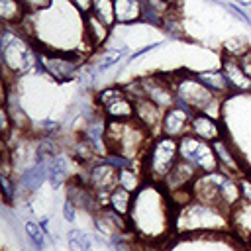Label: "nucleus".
I'll use <instances>...</instances> for the list:
<instances>
[{
  "label": "nucleus",
  "instance_id": "obj_2",
  "mask_svg": "<svg viewBox=\"0 0 251 251\" xmlns=\"http://www.w3.org/2000/svg\"><path fill=\"white\" fill-rule=\"evenodd\" d=\"M178 159V139L161 135L151 139L145 155L141 157V169L149 180L163 182Z\"/></svg>",
  "mask_w": 251,
  "mask_h": 251
},
{
  "label": "nucleus",
  "instance_id": "obj_24",
  "mask_svg": "<svg viewBox=\"0 0 251 251\" xmlns=\"http://www.w3.org/2000/svg\"><path fill=\"white\" fill-rule=\"evenodd\" d=\"M92 16H96L98 20H102L106 25H114L116 22V8H114V0H92Z\"/></svg>",
  "mask_w": 251,
  "mask_h": 251
},
{
  "label": "nucleus",
  "instance_id": "obj_20",
  "mask_svg": "<svg viewBox=\"0 0 251 251\" xmlns=\"http://www.w3.org/2000/svg\"><path fill=\"white\" fill-rule=\"evenodd\" d=\"M196 78L210 92H214L216 96H224V94H229L231 92V88H229V84H227V80H226V76H224L222 71H204V73H198Z\"/></svg>",
  "mask_w": 251,
  "mask_h": 251
},
{
  "label": "nucleus",
  "instance_id": "obj_17",
  "mask_svg": "<svg viewBox=\"0 0 251 251\" xmlns=\"http://www.w3.org/2000/svg\"><path fill=\"white\" fill-rule=\"evenodd\" d=\"M214 145V151H216V159H218V169L227 173V175H237L239 173V159L235 157V153L231 151V147L224 141V139H218L212 143Z\"/></svg>",
  "mask_w": 251,
  "mask_h": 251
},
{
  "label": "nucleus",
  "instance_id": "obj_22",
  "mask_svg": "<svg viewBox=\"0 0 251 251\" xmlns=\"http://www.w3.org/2000/svg\"><path fill=\"white\" fill-rule=\"evenodd\" d=\"M131 206H133V192H129L122 186H116L108 194V208H112L114 212L126 216L131 212Z\"/></svg>",
  "mask_w": 251,
  "mask_h": 251
},
{
  "label": "nucleus",
  "instance_id": "obj_21",
  "mask_svg": "<svg viewBox=\"0 0 251 251\" xmlns=\"http://www.w3.org/2000/svg\"><path fill=\"white\" fill-rule=\"evenodd\" d=\"M145 178H147L145 173H143L141 169H139V171L133 169V165L118 171V184H120L122 188H126V190L133 192V194L143 188V180H145Z\"/></svg>",
  "mask_w": 251,
  "mask_h": 251
},
{
  "label": "nucleus",
  "instance_id": "obj_1",
  "mask_svg": "<svg viewBox=\"0 0 251 251\" xmlns=\"http://www.w3.org/2000/svg\"><path fill=\"white\" fill-rule=\"evenodd\" d=\"M151 133L135 120H110L106 124V147L108 153L137 159L147 151V137Z\"/></svg>",
  "mask_w": 251,
  "mask_h": 251
},
{
  "label": "nucleus",
  "instance_id": "obj_18",
  "mask_svg": "<svg viewBox=\"0 0 251 251\" xmlns=\"http://www.w3.org/2000/svg\"><path fill=\"white\" fill-rule=\"evenodd\" d=\"M116 22L118 24H133L143 20V2L141 0H114Z\"/></svg>",
  "mask_w": 251,
  "mask_h": 251
},
{
  "label": "nucleus",
  "instance_id": "obj_29",
  "mask_svg": "<svg viewBox=\"0 0 251 251\" xmlns=\"http://www.w3.org/2000/svg\"><path fill=\"white\" fill-rule=\"evenodd\" d=\"M14 186H16V184L12 182L10 176H2V194H4L6 204H10L12 198H14V194H16V188H14Z\"/></svg>",
  "mask_w": 251,
  "mask_h": 251
},
{
  "label": "nucleus",
  "instance_id": "obj_9",
  "mask_svg": "<svg viewBox=\"0 0 251 251\" xmlns=\"http://www.w3.org/2000/svg\"><path fill=\"white\" fill-rule=\"evenodd\" d=\"M194 112H190L188 108H182L178 104L171 106L165 110L163 116V124H161V133L173 139H180L186 133H190V118Z\"/></svg>",
  "mask_w": 251,
  "mask_h": 251
},
{
  "label": "nucleus",
  "instance_id": "obj_27",
  "mask_svg": "<svg viewBox=\"0 0 251 251\" xmlns=\"http://www.w3.org/2000/svg\"><path fill=\"white\" fill-rule=\"evenodd\" d=\"M67 243H69L71 251H92L88 237L80 229H71L67 235Z\"/></svg>",
  "mask_w": 251,
  "mask_h": 251
},
{
  "label": "nucleus",
  "instance_id": "obj_26",
  "mask_svg": "<svg viewBox=\"0 0 251 251\" xmlns=\"http://www.w3.org/2000/svg\"><path fill=\"white\" fill-rule=\"evenodd\" d=\"M57 157V145L51 137H41L35 147V161H51Z\"/></svg>",
  "mask_w": 251,
  "mask_h": 251
},
{
  "label": "nucleus",
  "instance_id": "obj_42",
  "mask_svg": "<svg viewBox=\"0 0 251 251\" xmlns=\"http://www.w3.org/2000/svg\"><path fill=\"white\" fill-rule=\"evenodd\" d=\"M141 2H143V0H141Z\"/></svg>",
  "mask_w": 251,
  "mask_h": 251
},
{
  "label": "nucleus",
  "instance_id": "obj_13",
  "mask_svg": "<svg viewBox=\"0 0 251 251\" xmlns=\"http://www.w3.org/2000/svg\"><path fill=\"white\" fill-rule=\"evenodd\" d=\"M110 25H106L102 20H98L92 14L82 16V33H84V41L90 49H100L108 37H110Z\"/></svg>",
  "mask_w": 251,
  "mask_h": 251
},
{
  "label": "nucleus",
  "instance_id": "obj_10",
  "mask_svg": "<svg viewBox=\"0 0 251 251\" xmlns=\"http://www.w3.org/2000/svg\"><path fill=\"white\" fill-rule=\"evenodd\" d=\"M163 116H165V110L155 104L153 100L149 98H141L135 102V120L153 135L155 131H161V124H163Z\"/></svg>",
  "mask_w": 251,
  "mask_h": 251
},
{
  "label": "nucleus",
  "instance_id": "obj_33",
  "mask_svg": "<svg viewBox=\"0 0 251 251\" xmlns=\"http://www.w3.org/2000/svg\"><path fill=\"white\" fill-rule=\"evenodd\" d=\"M237 61H239V67L243 69V73H245V75L251 78V49H249L247 53H243V55H241Z\"/></svg>",
  "mask_w": 251,
  "mask_h": 251
},
{
  "label": "nucleus",
  "instance_id": "obj_7",
  "mask_svg": "<svg viewBox=\"0 0 251 251\" xmlns=\"http://www.w3.org/2000/svg\"><path fill=\"white\" fill-rule=\"evenodd\" d=\"M73 53H43L37 63L43 71L57 80H71L78 73V57H71Z\"/></svg>",
  "mask_w": 251,
  "mask_h": 251
},
{
  "label": "nucleus",
  "instance_id": "obj_8",
  "mask_svg": "<svg viewBox=\"0 0 251 251\" xmlns=\"http://www.w3.org/2000/svg\"><path fill=\"white\" fill-rule=\"evenodd\" d=\"M86 184L96 192V196H100V194L108 196L116 186H120L118 184V169L112 163H108L106 159H102L90 167Z\"/></svg>",
  "mask_w": 251,
  "mask_h": 251
},
{
  "label": "nucleus",
  "instance_id": "obj_35",
  "mask_svg": "<svg viewBox=\"0 0 251 251\" xmlns=\"http://www.w3.org/2000/svg\"><path fill=\"white\" fill-rule=\"evenodd\" d=\"M41 129H43V133H45V137H51V133H55V131H59V126L55 124V122H51V120H45V122H41Z\"/></svg>",
  "mask_w": 251,
  "mask_h": 251
},
{
  "label": "nucleus",
  "instance_id": "obj_16",
  "mask_svg": "<svg viewBox=\"0 0 251 251\" xmlns=\"http://www.w3.org/2000/svg\"><path fill=\"white\" fill-rule=\"evenodd\" d=\"M229 218H231V226L237 235H241V237L251 235V202L239 200L229 210Z\"/></svg>",
  "mask_w": 251,
  "mask_h": 251
},
{
  "label": "nucleus",
  "instance_id": "obj_4",
  "mask_svg": "<svg viewBox=\"0 0 251 251\" xmlns=\"http://www.w3.org/2000/svg\"><path fill=\"white\" fill-rule=\"evenodd\" d=\"M0 45H2V63L6 71L10 69L14 75L24 73L31 69V65L35 63L33 49L29 47L25 37L20 35V31H10L8 25H4Z\"/></svg>",
  "mask_w": 251,
  "mask_h": 251
},
{
  "label": "nucleus",
  "instance_id": "obj_36",
  "mask_svg": "<svg viewBox=\"0 0 251 251\" xmlns=\"http://www.w3.org/2000/svg\"><path fill=\"white\" fill-rule=\"evenodd\" d=\"M161 45H163L161 41H159V43H151V45H147V47H143V49H139V51H135V53H133V55H131L129 59L133 61V59H137V57H141V55H145L147 51H151V49H155V47H161Z\"/></svg>",
  "mask_w": 251,
  "mask_h": 251
},
{
  "label": "nucleus",
  "instance_id": "obj_5",
  "mask_svg": "<svg viewBox=\"0 0 251 251\" xmlns=\"http://www.w3.org/2000/svg\"><path fill=\"white\" fill-rule=\"evenodd\" d=\"M178 157L182 161H188L190 165H194L198 173L220 171L214 145L210 141H204V139L192 135V133H186L184 137L178 139Z\"/></svg>",
  "mask_w": 251,
  "mask_h": 251
},
{
  "label": "nucleus",
  "instance_id": "obj_30",
  "mask_svg": "<svg viewBox=\"0 0 251 251\" xmlns=\"http://www.w3.org/2000/svg\"><path fill=\"white\" fill-rule=\"evenodd\" d=\"M80 16H86V14H90V10H92V0H67Z\"/></svg>",
  "mask_w": 251,
  "mask_h": 251
},
{
  "label": "nucleus",
  "instance_id": "obj_34",
  "mask_svg": "<svg viewBox=\"0 0 251 251\" xmlns=\"http://www.w3.org/2000/svg\"><path fill=\"white\" fill-rule=\"evenodd\" d=\"M239 190H241V200L251 202V178L239 180Z\"/></svg>",
  "mask_w": 251,
  "mask_h": 251
},
{
  "label": "nucleus",
  "instance_id": "obj_12",
  "mask_svg": "<svg viewBox=\"0 0 251 251\" xmlns=\"http://www.w3.org/2000/svg\"><path fill=\"white\" fill-rule=\"evenodd\" d=\"M231 88V92H251V78L243 73L239 67V61L235 57H222V69H220Z\"/></svg>",
  "mask_w": 251,
  "mask_h": 251
},
{
  "label": "nucleus",
  "instance_id": "obj_28",
  "mask_svg": "<svg viewBox=\"0 0 251 251\" xmlns=\"http://www.w3.org/2000/svg\"><path fill=\"white\" fill-rule=\"evenodd\" d=\"M25 233H27L31 245H35L37 249H43L45 247V229L41 227V224L27 222L25 224Z\"/></svg>",
  "mask_w": 251,
  "mask_h": 251
},
{
  "label": "nucleus",
  "instance_id": "obj_3",
  "mask_svg": "<svg viewBox=\"0 0 251 251\" xmlns=\"http://www.w3.org/2000/svg\"><path fill=\"white\" fill-rule=\"evenodd\" d=\"M173 88H175V94H176L175 104H178L182 108H188L194 114H208V116H212L210 108L212 106H220V96L210 92L196 78V75L173 78Z\"/></svg>",
  "mask_w": 251,
  "mask_h": 251
},
{
  "label": "nucleus",
  "instance_id": "obj_6",
  "mask_svg": "<svg viewBox=\"0 0 251 251\" xmlns=\"http://www.w3.org/2000/svg\"><path fill=\"white\" fill-rule=\"evenodd\" d=\"M96 106L110 120H131L135 116V102L122 86H108L96 94Z\"/></svg>",
  "mask_w": 251,
  "mask_h": 251
},
{
  "label": "nucleus",
  "instance_id": "obj_41",
  "mask_svg": "<svg viewBox=\"0 0 251 251\" xmlns=\"http://www.w3.org/2000/svg\"><path fill=\"white\" fill-rule=\"evenodd\" d=\"M247 241H249V247H251V235H249V239H247Z\"/></svg>",
  "mask_w": 251,
  "mask_h": 251
},
{
  "label": "nucleus",
  "instance_id": "obj_37",
  "mask_svg": "<svg viewBox=\"0 0 251 251\" xmlns=\"http://www.w3.org/2000/svg\"><path fill=\"white\" fill-rule=\"evenodd\" d=\"M118 251H131V247H129L127 243L122 241V243H118Z\"/></svg>",
  "mask_w": 251,
  "mask_h": 251
},
{
  "label": "nucleus",
  "instance_id": "obj_40",
  "mask_svg": "<svg viewBox=\"0 0 251 251\" xmlns=\"http://www.w3.org/2000/svg\"><path fill=\"white\" fill-rule=\"evenodd\" d=\"M165 2H169V4H175V6L178 4V0H165Z\"/></svg>",
  "mask_w": 251,
  "mask_h": 251
},
{
  "label": "nucleus",
  "instance_id": "obj_32",
  "mask_svg": "<svg viewBox=\"0 0 251 251\" xmlns=\"http://www.w3.org/2000/svg\"><path fill=\"white\" fill-rule=\"evenodd\" d=\"M0 116H2V135H4V141H6L8 131H10V110H8V106H4L0 110Z\"/></svg>",
  "mask_w": 251,
  "mask_h": 251
},
{
  "label": "nucleus",
  "instance_id": "obj_23",
  "mask_svg": "<svg viewBox=\"0 0 251 251\" xmlns=\"http://www.w3.org/2000/svg\"><path fill=\"white\" fill-rule=\"evenodd\" d=\"M69 178V161L63 155H57L49 161V184L53 188H61Z\"/></svg>",
  "mask_w": 251,
  "mask_h": 251
},
{
  "label": "nucleus",
  "instance_id": "obj_38",
  "mask_svg": "<svg viewBox=\"0 0 251 251\" xmlns=\"http://www.w3.org/2000/svg\"><path fill=\"white\" fill-rule=\"evenodd\" d=\"M239 6H251V0H235Z\"/></svg>",
  "mask_w": 251,
  "mask_h": 251
},
{
  "label": "nucleus",
  "instance_id": "obj_39",
  "mask_svg": "<svg viewBox=\"0 0 251 251\" xmlns=\"http://www.w3.org/2000/svg\"><path fill=\"white\" fill-rule=\"evenodd\" d=\"M41 227L47 231V227H49V224H47V218H43V220H41Z\"/></svg>",
  "mask_w": 251,
  "mask_h": 251
},
{
  "label": "nucleus",
  "instance_id": "obj_11",
  "mask_svg": "<svg viewBox=\"0 0 251 251\" xmlns=\"http://www.w3.org/2000/svg\"><path fill=\"white\" fill-rule=\"evenodd\" d=\"M196 173H198V171H196L194 165H190L188 161L178 159V161L175 163V167L171 169V173L165 176L163 184H165V188H169L171 192H175V190H178V188H188V186H192L194 178L198 176Z\"/></svg>",
  "mask_w": 251,
  "mask_h": 251
},
{
  "label": "nucleus",
  "instance_id": "obj_31",
  "mask_svg": "<svg viewBox=\"0 0 251 251\" xmlns=\"http://www.w3.org/2000/svg\"><path fill=\"white\" fill-rule=\"evenodd\" d=\"M63 216L67 222H75V218H76V206L71 198H65V202H63Z\"/></svg>",
  "mask_w": 251,
  "mask_h": 251
},
{
  "label": "nucleus",
  "instance_id": "obj_19",
  "mask_svg": "<svg viewBox=\"0 0 251 251\" xmlns=\"http://www.w3.org/2000/svg\"><path fill=\"white\" fill-rule=\"evenodd\" d=\"M27 16L24 0H0V20L4 25H18Z\"/></svg>",
  "mask_w": 251,
  "mask_h": 251
},
{
  "label": "nucleus",
  "instance_id": "obj_14",
  "mask_svg": "<svg viewBox=\"0 0 251 251\" xmlns=\"http://www.w3.org/2000/svg\"><path fill=\"white\" fill-rule=\"evenodd\" d=\"M190 133L204 139V141H218L222 139V126L216 118L208 114H192L190 118Z\"/></svg>",
  "mask_w": 251,
  "mask_h": 251
},
{
  "label": "nucleus",
  "instance_id": "obj_15",
  "mask_svg": "<svg viewBox=\"0 0 251 251\" xmlns=\"http://www.w3.org/2000/svg\"><path fill=\"white\" fill-rule=\"evenodd\" d=\"M49 178V161H35L31 167H27L20 178H18V186L27 190V192H33L37 190L45 180Z\"/></svg>",
  "mask_w": 251,
  "mask_h": 251
},
{
  "label": "nucleus",
  "instance_id": "obj_25",
  "mask_svg": "<svg viewBox=\"0 0 251 251\" xmlns=\"http://www.w3.org/2000/svg\"><path fill=\"white\" fill-rule=\"evenodd\" d=\"M126 53H127V49H114V47H106V49H102L98 61H96L94 67H92V69H94V75H98V73L110 69L112 65H116Z\"/></svg>",
  "mask_w": 251,
  "mask_h": 251
}]
</instances>
